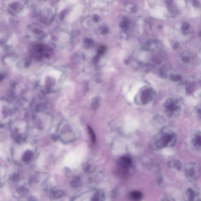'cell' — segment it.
<instances>
[{
  "instance_id": "cell-4",
  "label": "cell",
  "mask_w": 201,
  "mask_h": 201,
  "mask_svg": "<svg viewBox=\"0 0 201 201\" xmlns=\"http://www.w3.org/2000/svg\"><path fill=\"white\" fill-rule=\"evenodd\" d=\"M26 33L28 36H34L38 38H42L44 35L42 26L37 23H32L28 26Z\"/></svg>"
},
{
  "instance_id": "cell-27",
  "label": "cell",
  "mask_w": 201,
  "mask_h": 201,
  "mask_svg": "<svg viewBox=\"0 0 201 201\" xmlns=\"http://www.w3.org/2000/svg\"><path fill=\"white\" fill-rule=\"evenodd\" d=\"M179 47V44L178 43H175V45H174V48H175V49H176V48H178Z\"/></svg>"
},
{
  "instance_id": "cell-12",
  "label": "cell",
  "mask_w": 201,
  "mask_h": 201,
  "mask_svg": "<svg viewBox=\"0 0 201 201\" xmlns=\"http://www.w3.org/2000/svg\"><path fill=\"white\" fill-rule=\"evenodd\" d=\"M151 91L150 90H147L146 91H145L143 94L142 96L141 99L143 103L146 104L147 103L149 100L151 99Z\"/></svg>"
},
{
  "instance_id": "cell-14",
  "label": "cell",
  "mask_w": 201,
  "mask_h": 201,
  "mask_svg": "<svg viewBox=\"0 0 201 201\" xmlns=\"http://www.w3.org/2000/svg\"><path fill=\"white\" fill-rule=\"evenodd\" d=\"M33 155V153L30 151H27L25 152V154L23 155V159L25 161H27L31 159Z\"/></svg>"
},
{
  "instance_id": "cell-15",
  "label": "cell",
  "mask_w": 201,
  "mask_h": 201,
  "mask_svg": "<svg viewBox=\"0 0 201 201\" xmlns=\"http://www.w3.org/2000/svg\"><path fill=\"white\" fill-rule=\"evenodd\" d=\"M88 133H89L90 136L92 141L93 143H94L95 141H96V136H95L94 133L90 127L88 126Z\"/></svg>"
},
{
  "instance_id": "cell-3",
  "label": "cell",
  "mask_w": 201,
  "mask_h": 201,
  "mask_svg": "<svg viewBox=\"0 0 201 201\" xmlns=\"http://www.w3.org/2000/svg\"><path fill=\"white\" fill-rule=\"evenodd\" d=\"M186 178L190 181H194L198 178L200 175V168L197 164L194 162L189 163L185 169Z\"/></svg>"
},
{
  "instance_id": "cell-9",
  "label": "cell",
  "mask_w": 201,
  "mask_h": 201,
  "mask_svg": "<svg viewBox=\"0 0 201 201\" xmlns=\"http://www.w3.org/2000/svg\"><path fill=\"white\" fill-rule=\"evenodd\" d=\"M166 108L169 117H173L175 116V113L178 111L179 109L178 107L176 105V104L173 102H169L167 104Z\"/></svg>"
},
{
  "instance_id": "cell-8",
  "label": "cell",
  "mask_w": 201,
  "mask_h": 201,
  "mask_svg": "<svg viewBox=\"0 0 201 201\" xmlns=\"http://www.w3.org/2000/svg\"><path fill=\"white\" fill-rule=\"evenodd\" d=\"M192 144L197 150H200L201 145V133L200 131L194 134L192 139Z\"/></svg>"
},
{
  "instance_id": "cell-24",
  "label": "cell",
  "mask_w": 201,
  "mask_h": 201,
  "mask_svg": "<svg viewBox=\"0 0 201 201\" xmlns=\"http://www.w3.org/2000/svg\"><path fill=\"white\" fill-rule=\"evenodd\" d=\"M92 18L93 21L95 23H98V22L99 21V20H100V17H99V16L97 15H93Z\"/></svg>"
},
{
  "instance_id": "cell-17",
  "label": "cell",
  "mask_w": 201,
  "mask_h": 201,
  "mask_svg": "<svg viewBox=\"0 0 201 201\" xmlns=\"http://www.w3.org/2000/svg\"><path fill=\"white\" fill-rule=\"evenodd\" d=\"M101 34H102L103 35H106L107 34L109 33V29L106 26H103L102 28H101Z\"/></svg>"
},
{
  "instance_id": "cell-28",
  "label": "cell",
  "mask_w": 201,
  "mask_h": 201,
  "mask_svg": "<svg viewBox=\"0 0 201 201\" xmlns=\"http://www.w3.org/2000/svg\"><path fill=\"white\" fill-rule=\"evenodd\" d=\"M39 1H45V0H39Z\"/></svg>"
},
{
  "instance_id": "cell-13",
  "label": "cell",
  "mask_w": 201,
  "mask_h": 201,
  "mask_svg": "<svg viewBox=\"0 0 201 201\" xmlns=\"http://www.w3.org/2000/svg\"><path fill=\"white\" fill-rule=\"evenodd\" d=\"M119 26L121 29L124 30H126L129 28V22L127 19L123 20L119 24Z\"/></svg>"
},
{
  "instance_id": "cell-10",
  "label": "cell",
  "mask_w": 201,
  "mask_h": 201,
  "mask_svg": "<svg viewBox=\"0 0 201 201\" xmlns=\"http://www.w3.org/2000/svg\"><path fill=\"white\" fill-rule=\"evenodd\" d=\"M169 168L175 169L178 171H180L182 169V165L180 161L176 159H172L169 161Z\"/></svg>"
},
{
  "instance_id": "cell-25",
  "label": "cell",
  "mask_w": 201,
  "mask_h": 201,
  "mask_svg": "<svg viewBox=\"0 0 201 201\" xmlns=\"http://www.w3.org/2000/svg\"><path fill=\"white\" fill-rule=\"evenodd\" d=\"M183 61L185 63H189V61H190V58L188 57H185L184 58H183Z\"/></svg>"
},
{
  "instance_id": "cell-5",
  "label": "cell",
  "mask_w": 201,
  "mask_h": 201,
  "mask_svg": "<svg viewBox=\"0 0 201 201\" xmlns=\"http://www.w3.org/2000/svg\"><path fill=\"white\" fill-rule=\"evenodd\" d=\"M52 12L48 9H42L38 11L37 16L38 19L44 24L50 23L53 19V15Z\"/></svg>"
},
{
  "instance_id": "cell-21",
  "label": "cell",
  "mask_w": 201,
  "mask_h": 201,
  "mask_svg": "<svg viewBox=\"0 0 201 201\" xmlns=\"http://www.w3.org/2000/svg\"><path fill=\"white\" fill-rule=\"evenodd\" d=\"M84 42L85 44H88V45H92L93 44V41L92 39L89 38H86L84 39Z\"/></svg>"
},
{
  "instance_id": "cell-16",
  "label": "cell",
  "mask_w": 201,
  "mask_h": 201,
  "mask_svg": "<svg viewBox=\"0 0 201 201\" xmlns=\"http://www.w3.org/2000/svg\"><path fill=\"white\" fill-rule=\"evenodd\" d=\"M99 98L98 97H96L95 99H93L92 103V107L93 109H96L99 107Z\"/></svg>"
},
{
  "instance_id": "cell-6",
  "label": "cell",
  "mask_w": 201,
  "mask_h": 201,
  "mask_svg": "<svg viewBox=\"0 0 201 201\" xmlns=\"http://www.w3.org/2000/svg\"><path fill=\"white\" fill-rule=\"evenodd\" d=\"M119 164L123 170L128 171L132 165V159L129 155H124L119 159Z\"/></svg>"
},
{
  "instance_id": "cell-7",
  "label": "cell",
  "mask_w": 201,
  "mask_h": 201,
  "mask_svg": "<svg viewBox=\"0 0 201 201\" xmlns=\"http://www.w3.org/2000/svg\"><path fill=\"white\" fill-rule=\"evenodd\" d=\"M185 198L189 201L197 200L199 198V194L194 188H189L185 193Z\"/></svg>"
},
{
  "instance_id": "cell-20",
  "label": "cell",
  "mask_w": 201,
  "mask_h": 201,
  "mask_svg": "<svg viewBox=\"0 0 201 201\" xmlns=\"http://www.w3.org/2000/svg\"><path fill=\"white\" fill-rule=\"evenodd\" d=\"M181 77L180 75H177L176 76H172L171 77V80L173 81H178L181 79Z\"/></svg>"
},
{
  "instance_id": "cell-19",
  "label": "cell",
  "mask_w": 201,
  "mask_h": 201,
  "mask_svg": "<svg viewBox=\"0 0 201 201\" xmlns=\"http://www.w3.org/2000/svg\"><path fill=\"white\" fill-rule=\"evenodd\" d=\"M189 24L187 23H184L182 27V30L183 31H184V32H185V31H187L189 30Z\"/></svg>"
},
{
  "instance_id": "cell-26",
  "label": "cell",
  "mask_w": 201,
  "mask_h": 201,
  "mask_svg": "<svg viewBox=\"0 0 201 201\" xmlns=\"http://www.w3.org/2000/svg\"><path fill=\"white\" fill-rule=\"evenodd\" d=\"M99 55H98V56H96L94 58V62H95V63H98V61H99Z\"/></svg>"
},
{
  "instance_id": "cell-18",
  "label": "cell",
  "mask_w": 201,
  "mask_h": 201,
  "mask_svg": "<svg viewBox=\"0 0 201 201\" xmlns=\"http://www.w3.org/2000/svg\"><path fill=\"white\" fill-rule=\"evenodd\" d=\"M68 12V9H65V10H63V11L61 12V14H60V19H61V20L64 19L66 16L67 15Z\"/></svg>"
},
{
  "instance_id": "cell-2",
  "label": "cell",
  "mask_w": 201,
  "mask_h": 201,
  "mask_svg": "<svg viewBox=\"0 0 201 201\" xmlns=\"http://www.w3.org/2000/svg\"><path fill=\"white\" fill-rule=\"evenodd\" d=\"M26 0H5L4 7L9 14L16 15L23 12L27 6Z\"/></svg>"
},
{
  "instance_id": "cell-23",
  "label": "cell",
  "mask_w": 201,
  "mask_h": 201,
  "mask_svg": "<svg viewBox=\"0 0 201 201\" xmlns=\"http://www.w3.org/2000/svg\"><path fill=\"white\" fill-rule=\"evenodd\" d=\"M63 193H62V192H55L54 194V198H60L63 195Z\"/></svg>"
},
{
  "instance_id": "cell-1",
  "label": "cell",
  "mask_w": 201,
  "mask_h": 201,
  "mask_svg": "<svg viewBox=\"0 0 201 201\" xmlns=\"http://www.w3.org/2000/svg\"><path fill=\"white\" fill-rule=\"evenodd\" d=\"M177 141L175 133L171 131H165L157 134L153 140V145L156 150L175 145Z\"/></svg>"
},
{
  "instance_id": "cell-11",
  "label": "cell",
  "mask_w": 201,
  "mask_h": 201,
  "mask_svg": "<svg viewBox=\"0 0 201 201\" xmlns=\"http://www.w3.org/2000/svg\"><path fill=\"white\" fill-rule=\"evenodd\" d=\"M143 195L141 192L138 191H133L130 193V198L133 201L140 200L142 198Z\"/></svg>"
},
{
  "instance_id": "cell-22",
  "label": "cell",
  "mask_w": 201,
  "mask_h": 201,
  "mask_svg": "<svg viewBox=\"0 0 201 201\" xmlns=\"http://www.w3.org/2000/svg\"><path fill=\"white\" fill-rule=\"evenodd\" d=\"M105 48L104 46L100 47L98 50V55L99 56L103 54L105 52Z\"/></svg>"
}]
</instances>
